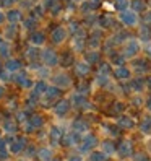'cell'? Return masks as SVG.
I'll list each match as a JSON object with an SVG mask.
<instances>
[{
    "label": "cell",
    "instance_id": "cell-1",
    "mask_svg": "<svg viewBox=\"0 0 151 161\" xmlns=\"http://www.w3.org/2000/svg\"><path fill=\"white\" fill-rule=\"evenodd\" d=\"M140 42L137 39H128L125 44H124V49H122V54H124L125 59H135L138 52H140Z\"/></svg>",
    "mask_w": 151,
    "mask_h": 161
},
{
    "label": "cell",
    "instance_id": "cell-2",
    "mask_svg": "<svg viewBox=\"0 0 151 161\" xmlns=\"http://www.w3.org/2000/svg\"><path fill=\"white\" fill-rule=\"evenodd\" d=\"M119 21L127 28H133L138 25L140 18H138V13H135L133 10H127V12L119 13Z\"/></svg>",
    "mask_w": 151,
    "mask_h": 161
},
{
    "label": "cell",
    "instance_id": "cell-3",
    "mask_svg": "<svg viewBox=\"0 0 151 161\" xmlns=\"http://www.w3.org/2000/svg\"><path fill=\"white\" fill-rule=\"evenodd\" d=\"M41 59L44 60V64L47 67H54V65L59 64V55L54 49H51V47H47V49H44L41 52Z\"/></svg>",
    "mask_w": 151,
    "mask_h": 161
},
{
    "label": "cell",
    "instance_id": "cell-4",
    "mask_svg": "<svg viewBox=\"0 0 151 161\" xmlns=\"http://www.w3.org/2000/svg\"><path fill=\"white\" fill-rule=\"evenodd\" d=\"M98 145V138L94 137L93 134H88V135H84L81 138V143H80V153H88V151H91L94 147Z\"/></svg>",
    "mask_w": 151,
    "mask_h": 161
},
{
    "label": "cell",
    "instance_id": "cell-5",
    "mask_svg": "<svg viewBox=\"0 0 151 161\" xmlns=\"http://www.w3.org/2000/svg\"><path fill=\"white\" fill-rule=\"evenodd\" d=\"M51 80H52L54 86H57L59 90H63V88L72 86V78L68 77L67 73H57V75H54Z\"/></svg>",
    "mask_w": 151,
    "mask_h": 161
},
{
    "label": "cell",
    "instance_id": "cell-6",
    "mask_svg": "<svg viewBox=\"0 0 151 161\" xmlns=\"http://www.w3.org/2000/svg\"><path fill=\"white\" fill-rule=\"evenodd\" d=\"M132 70H133V73L137 75H143L149 70V65H148V60L146 59H133L132 60Z\"/></svg>",
    "mask_w": 151,
    "mask_h": 161
},
{
    "label": "cell",
    "instance_id": "cell-7",
    "mask_svg": "<svg viewBox=\"0 0 151 161\" xmlns=\"http://www.w3.org/2000/svg\"><path fill=\"white\" fill-rule=\"evenodd\" d=\"M117 155L120 158H128L133 155V145H132L130 140H122L120 145L117 147Z\"/></svg>",
    "mask_w": 151,
    "mask_h": 161
},
{
    "label": "cell",
    "instance_id": "cell-8",
    "mask_svg": "<svg viewBox=\"0 0 151 161\" xmlns=\"http://www.w3.org/2000/svg\"><path fill=\"white\" fill-rule=\"evenodd\" d=\"M12 80H13L16 85H20L21 88H31V86H33V81L28 78L26 72H18L16 75H13V77H12Z\"/></svg>",
    "mask_w": 151,
    "mask_h": 161
},
{
    "label": "cell",
    "instance_id": "cell-9",
    "mask_svg": "<svg viewBox=\"0 0 151 161\" xmlns=\"http://www.w3.org/2000/svg\"><path fill=\"white\" fill-rule=\"evenodd\" d=\"M68 111H70V101L68 99H60L54 106V112H55V116H59V117H63Z\"/></svg>",
    "mask_w": 151,
    "mask_h": 161
},
{
    "label": "cell",
    "instance_id": "cell-10",
    "mask_svg": "<svg viewBox=\"0 0 151 161\" xmlns=\"http://www.w3.org/2000/svg\"><path fill=\"white\" fill-rule=\"evenodd\" d=\"M65 37H67V30H65L63 26H57V28L52 31V34H51V39H52V42H55V44H62V42L65 41Z\"/></svg>",
    "mask_w": 151,
    "mask_h": 161
},
{
    "label": "cell",
    "instance_id": "cell-11",
    "mask_svg": "<svg viewBox=\"0 0 151 161\" xmlns=\"http://www.w3.org/2000/svg\"><path fill=\"white\" fill-rule=\"evenodd\" d=\"M63 143L67 147H73V145H78L81 143V134H78V132H70V134H67L63 137Z\"/></svg>",
    "mask_w": 151,
    "mask_h": 161
},
{
    "label": "cell",
    "instance_id": "cell-12",
    "mask_svg": "<svg viewBox=\"0 0 151 161\" xmlns=\"http://www.w3.org/2000/svg\"><path fill=\"white\" fill-rule=\"evenodd\" d=\"M24 147H26V140H24L23 137H18L16 140L12 142V145H10V153H13V155L21 153V151L24 150Z\"/></svg>",
    "mask_w": 151,
    "mask_h": 161
},
{
    "label": "cell",
    "instance_id": "cell-13",
    "mask_svg": "<svg viewBox=\"0 0 151 161\" xmlns=\"http://www.w3.org/2000/svg\"><path fill=\"white\" fill-rule=\"evenodd\" d=\"M114 75H116V78H119V80H130L132 70L128 67H125V65H120V67H116Z\"/></svg>",
    "mask_w": 151,
    "mask_h": 161
},
{
    "label": "cell",
    "instance_id": "cell-14",
    "mask_svg": "<svg viewBox=\"0 0 151 161\" xmlns=\"http://www.w3.org/2000/svg\"><path fill=\"white\" fill-rule=\"evenodd\" d=\"M117 127L119 129H133L135 127V120L132 119V117H128V116H120L119 119H117Z\"/></svg>",
    "mask_w": 151,
    "mask_h": 161
},
{
    "label": "cell",
    "instance_id": "cell-15",
    "mask_svg": "<svg viewBox=\"0 0 151 161\" xmlns=\"http://www.w3.org/2000/svg\"><path fill=\"white\" fill-rule=\"evenodd\" d=\"M89 64L88 62H84V60H80L75 64V72H77L78 77H86V75L89 73Z\"/></svg>",
    "mask_w": 151,
    "mask_h": 161
},
{
    "label": "cell",
    "instance_id": "cell-16",
    "mask_svg": "<svg viewBox=\"0 0 151 161\" xmlns=\"http://www.w3.org/2000/svg\"><path fill=\"white\" fill-rule=\"evenodd\" d=\"M146 8H148L146 0H130V10H133L135 13L145 12Z\"/></svg>",
    "mask_w": 151,
    "mask_h": 161
},
{
    "label": "cell",
    "instance_id": "cell-17",
    "mask_svg": "<svg viewBox=\"0 0 151 161\" xmlns=\"http://www.w3.org/2000/svg\"><path fill=\"white\" fill-rule=\"evenodd\" d=\"M62 138V132L59 127H52L51 132H49V142H51V145L55 147V145H59V142Z\"/></svg>",
    "mask_w": 151,
    "mask_h": 161
},
{
    "label": "cell",
    "instance_id": "cell-18",
    "mask_svg": "<svg viewBox=\"0 0 151 161\" xmlns=\"http://www.w3.org/2000/svg\"><path fill=\"white\" fill-rule=\"evenodd\" d=\"M72 103H73L77 108H84V106H88V99L84 98L83 93H75L73 96H72Z\"/></svg>",
    "mask_w": 151,
    "mask_h": 161
},
{
    "label": "cell",
    "instance_id": "cell-19",
    "mask_svg": "<svg viewBox=\"0 0 151 161\" xmlns=\"http://www.w3.org/2000/svg\"><path fill=\"white\" fill-rule=\"evenodd\" d=\"M20 69H21V62L18 59H10V60H7V64H5V70L10 72V73H16Z\"/></svg>",
    "mask_w": 151,
    "mask_h": 161
},
{
    "label": "cell",
    "instance_id": "cell-20",
    "mask_svg": "<svg viewBox=\"0 0 151 161\" xmlns=\"http://www.w3.org/2000/svg\"><path fill=\"white\" fill-rule=\"evenodd\" d=\"M59 96H60V90L57 86H49L47 91L44 93V99L46 101H54V99H57Z\"/></svg>",
    "mask_w": 151,
    "mask_h": 161
},
{
    "label": "cell",
    "instance_id": "cell-21",
    "mask_svg": "<svg viewBox=\"0 0 151 161\" xmlns=\"http://www.w3.org/2000/svg\"><path fill=\"white\" fill-rule=\"evenodd\" d=\"M146 86V81L143 80V77H137L135 80H132L130 81V90H133V91H143V88Z\"/></svg>",
    "mask_w": 151,
    "mask_h": 161
},
{
    "label": "cell",
    "instance_id": "cell-22",
    "mask_svg": "<svg viewBox=\"0 0 151 161\" xmlns=\"http://www.w3.org/2000/svg\"><path fill=\"white\" fill-rule=\"evenodd\" d=\"M101 151H102V153H104V155H114L116 153V147H114V143H112V142L111 140H104V142H102V143H101Z\"/></svg>",
    "mask_w": 151,
    "mask_h": 161
},
{
    "label": "cell",
    "instance_id": "cell-23",
    "mask_svg": "<svg viewBox=\"0 0 151 161\" xmlns=\"http://www.w3.org/2000/svg\"><path fill=\"white\" fill-rule=\"evenodd\" d=\"M114 10H117L119 13L130 10V0H114Z\"/></svg>",
    "mask_w": 151,
    "mask_h": 161
},
{
    "label": "cell",
    "instance_id": "cell-24",
    "mask_svg": "<svg viewBox=\"0 0 151 161\" xmlns=\"http://www.w3.org/2000/svg\"><path fill=\"white\" fill-rule=\"evenodd\" d=\"M7 21H10V25H16L18 21H21V12L20 10H10L7 13Z\"/></svg>",
    "mask_w": 151,
    "mask_h": 161
},
{
    "label": "cell",
    "instance_id": "cell-25",
    "mask_svg": "<svg viewBox=\"0 0 151 161\" xmlns=\"http://www.w3.org/2000/svg\"><path fill=\"white\" fill-rule=\"evenodd\" d=\"M101 34L99 33H93L91 34V37H89V41H88V44H89V49L91 51H96L98 47H99V44H101Z\"/></svg>",
    "mask_w": 151,
    "mask_h": 161
},
{
    "label": "cell",
    "instance_id": "cell-26",
    "mask_svg": "<svg viewBox=\"0 0 151 161\" xmlns=\"http://www.w3.org/2000/svg\"><path fill=\"white\" fill-rule=\"evenodd\" d=\"M140 39L143 42H149L151 41V28L148 25H143L140 30Z\"/></svg>",
    "mask_w": 151,
    "mask_h": 161
},
{
    "label": "cell",
    "instance_id": "cell-27",
    "mask_svg": "<svg viewBox=\"0 0 151 161\" xmlns=\"http://www.w3.org/2000/svg\"><path fill=\"white\" fill-rule=\"evenodd\" d=\"M47 85L44 83V81H39V83H36L34 85V90H33V96L31 98H36V96H41V94H44L46 91H47Z\"/></svg>",
    "mask_w": 151,
    "mask_h": 161
},
{
    "label": "cell",
    "instance_id": "cell-28",
    "mask_svg": "<svg viewBox=\"0 0 151 161\" xmlns=\"http://www.w3.org/2000/svg\"><path fill=\"white\" fill-rule=\"evenodd\" d=\"M98 3H99V0H86V2L81 3V10L83 12H94Z\"/></svg>",
    "mask_w": 151,
    "mask_h": 161
},
{
    "label": "cell",
    "instance_id": "cell-29",
    "mask_svg": "<svg viewBox=\"0 0 151 161\" xmlns=\"http://www.w3.org/2000/svg\"><path fill=\"white\" fill-rule=\"evenodd\" d=\"M73 130H75V132H78V134L88 132V124H86L84 120L78 119V120H75V122H73Z\"/></svg>",
    "mask_w": 151,
    "mask_h": 161
},
{
    "label": "cell",
    "instance_id": "cell-30",
    "mask_svg": "<svg viewBox=\"0 0 151 161\" xmlns=\"http://www.w3.org/2000/svg\"><path fill=\"white\" fill-rule=\"evenodd\" d=\"M101 57V54L98 51H89L86 52V55H84V62H88V64H96Z\"/></svg>",
    "mask_w": 151,
    "mask_h": 161
},
{
    "label": "cell",
    "instance_id": "cell-31",
    "mask_svg": "<svg viewBox=\"0 0 151 161\" xmlns=\"http://www.w3.org/2000/svg\"><path fill=\"white\" fill-rule=\"evenodd\" d=\"M37 158H39L41 161H51V159H52V151H51V148H41L39 151H37Z\"/></svg>",
    "mask_w": 151,
    "mask_h": 161
},
{
    "label": "cell",
    "instance_id": "cell-32",
    "mask_svg": "<svg viewBox=\"0 0 151 161\" xmlns=\"http://www.w3.org/2000/svg\"><path fill=\"white\" fill-rule=\"evenodd\" d=\"M140 130L143 132V134H151V117H145L143 120H141L140 124Z\"/></svg>",
    "mask_w": 151,
    "mask_h": 161
},
{
    "label": "cell",
    "instance_id": "cell-33",
    "mask_svg": "<svg viewBox=\"0 0 151 161\" xmlns=\"http://www.w3.org/2000/svg\"><path fill=\"white\" fill-rule=\"evenodd\" d=\"M44 41H46V36H44L42 33H33V34H31V42H33V46H41V44H44Z\"/></svg>",
    "mask_w": 151,
    "mask_h": 161
},
{
    "label": "cell",
    "instance_id": "cell-34",
    "mask_svg": "<svg viewBox=\"0 0 151 161\" xmlns=\"http://www.w3.org/2000/svg\"><path fill=\"white\" fill-rule=\"evenodd\" d=\"M83 47H84V36H75L73 37V49L83 51Z\"/></svg>",
    "mask_w": 151,
    "mask_h": 161
},
{
    "label": "cell",
    "instance_id": "cell-35",
    "mask_svg": "<svg viewBox=\"0 0 151 161\" xmlns=\"http://www.w3.org/2000/svg\"><path fill=\"white\" fill-rule=\"evenodd\" d=\"M39 49H37L36 46H33V47H30V49L26 51V57L30 59V60H36V59H39Z\"/></svg>",
    "mask_w": 151,
    "mask_h": 161
},
{
    "label": "cell",
    "instance_id": "cell-36",
    "mask_svg": "<svg viewBox=\"0 0 151 161\" xmlns=\"http://www.w3.org/2000/svg\"><path fill=\"white\" fill-rule=\"evenodd\" d=\"M107 155H104L102 151H91L89 153V161H106Z\"/></svg>",
    "mask_w": 151,
    "mask_h": 161
},
{
    "label": "cell",
    "instance_id": "cell-37",
    "mask_svg": "<svg viewBox=\"0 0 151 161\" xmlns=\"http://www.w3.org/2000/svg\"><path fill=\"white\" fill-rule=\"evenodd\" d=\"M111 73V64L109 62H104L99 65V70H98V75H102V77H109Z\"/></svg>",
    "mask_w": 151,
    "mask_h": 161
},
{
    "label": "cell",
    "instance_id": "cell-38",
    "mask_svg": "<svg viewBox=\"0 0 151 161\" xmlns=\"http://www.w3.org/2000/svg\"><path fill=\"white\" fill-rule=\"evenodd\" d=\"M111 57H112V62H114L117 67H120V65H124V54H117V52H111Z\"/></svg>",
    "mask_w": 151,
    "mask_h": 161
},
{
    "label": "cell",
    "instance_id": "cell-39",
    "mask_svg": "<svg viewBox=\"0 0 151 161\" xmlns=\"http://www.w3.org/2000/svg\"><path fill=\"white\" fill-rule=\"evenodd\" d=\"M99 25H101L102 28H109V26L114 25V20H112L109 15H104V16H101V18H99Z\"/></svg>",
    "mask_w": 151,
    "mask_h": 161
},
{
    "label": "cell",
    "instance_id": "cell-40",
    "mask_svg": "<svg viewBox=\"0 0 151 161\" xmlns=\"http://www.w3.org/2000/svg\"><path fill=\"white\" fill-rule=\"evenodd\" d=\"M3 34H5V37H8V39H12V37H15V36H16V30H15V25H8V26L5 28Z\"/></svg>",
    "mask_w": 151,
    "mask_h": 161
},
{
    "label": "cell",
    "instance_id": "cell-41",
    "mask_svg": "<svg viewBox=\"0 0 151 161\" xmlns=\"http://www.w3.org/2000/svg\"><path fill=\"white\" fill-rule=\"evenodd\" d=\"M102 130L109 132L112 137H116V135L119 134V127H117V125H111V124H104V125H102Z\"/></svg>",
    "mask_w": 151,
    "mask_h": 161
},
{
    "label": "cell",
    "instance_id": "cell-42",
    "mask_svg": "<svg viewBox=\"0 0 151 161\" xmlns=\"http://www.w3.org/2000/svg\"><path fill=\"white\" fill-rule=\"evenodd\" d=\"M30 122L33 124V127H34V129H39V127H42V124H44L42 117H39V116H33V117L30 119Z\"/></svg>",
    "mask_w": 151,
    "mask_h": 161
},
{
    "label": "cell",
    "instance_id": "cell-43",
    "mask_svg": "<svg viewBox=\"0 0 151 161\" xmlns=\"http://www.w3.org/2000/svg\"><path fill=\"white\" fill-rule=\"evenodd\" d=\"M0 55L2 57H8L10 55V46L7 42H0Z\"/></svg>",
    "mask_w": 151,
    "mask_h": 161
},
{
    "label": "cell",
    "instance_id": "cell-44",
    "mask_svg": "<svg viewBox=\"0 0 151 161\" xmlns=\"http://www.w3.org/2000/svg\"><path fill=\"white\" fill-rule=\"evenodd\" d=\"M3 130H5V132H8V134H15V132H16V127H15L13 122H5Z\"/></svg>",
    "mask_w": 151,
    "mask_h": 161
},
{
    "label": "cell",
    "instance_id": "cell-45",
    "mask_svg": "<svg viewBox=\"0 0 151 161\" xmlns=\"http://www.w3.org/2000/svg\"><path fill=\"white\" fill-rule=\"evenodd\" d=\"M125 106H124V103H120V101H116L114 103V106H112V112H124Z\"/></svg>",
    "mask_w": 151,
    "mask_h": 161
},
{
    "label": "cell",
    "instance_id": "cell-46",
    "mask_svg": "<svg viewBox=\"0 0 151 161\" xmlns=\"http://www.w3.org/2000/svg\"><path fill=\"white\" fill-rule=\"evenodd\" d=\"M36 25H37V21L34 20V18H28V20L24 21V28H26V30H33V28H36Z\"/></svg>",
    "mask_w": 151,
    "mask_h": 161
},
{
    "label": "cell",
    "instance_id": "cell-47",
    "mask_svg": "<svg viewBox=\"0 0 151 161\" xmlns=\"http://www.w3.org/2000/svg\"><path fill=\"white\" fill-rule=\"evenodd\" d=\"M133 159H135V161H149V158L146 156V153H137V155L133 156Z\"/></svg>",
    "mask_w": 151,
    "mask_h": 161
},
{
    "label": "cell",
    "instance_id": "cell-48",
    "mask_svg": "<svg viewBox=\"0 0 151 161\" xmlns=\"http://www.w3.org/2000/svg\"><path fill=\"white\" fill-rule=\"evenodd\" d=\"M44 5L47 8H52V7H57V0H44Z\"/></svg>",
    "mask_w": 151,
    "mask_h": 161
},
{
    "label": "cell",
    "instance_id": "cell-49",
    "mask_svg": "<svg viewBox=\"0 0 151 161\" xmlns=\"http://www.w3.org/2000/svg\"><path fill=\"white\" fill-rule=\"evenodd\" d=\"M143 21H145V25H149V23H151V10L145 13V16H143Z\"/></svg>",
    "mask_w": 151,
    "mask_h": 161
},
{
    "label": "cell",
    "instance_id": "cell-50",
    "mask_svg": "<svg viewBox=\"0 0 151 161\" xmlns=\"http://www.w3.org/2000/svg\"><path fill=\"white\" fill-rule=\"evenodd\" d=\"M34 151H36V150H34V147H31V145H30V147L26 148V155H28V156H33V155H34Z\"/></svg>",
    "mask_w": 151,
    "mask_h": 161
},
{
    "label": "cell",
    "instance_id": "cell-51",
    "mask_svg": "<svg viewBox=\"0 0 151 161\" xmlns=\"http://www.w3.org/2000/svg\"><path fill=\"white\" fill-rule=\"evenodd\" d=\"M5 20H7V13H3L2 10H0V25H3Z\"/></svg>",
    "mask_w": 151,
    "mask_h": 161
},
{
    "label": "cell",
    "instance_id": "cell-52",
    "mask_svg": "<svg viewBox=\"0 0 151 161\" xmlns=\"http://www.w3.org/2000/svg\"><path fill=\"white\" fill-rule=\"evenodd\" d=\"M7 156H8V155H7V150H5V148L0 150V159H7Z\"/></svg>",
    "mask_w": 151,
    "mask_h": 161
},
{
    "label": "cell",
    "instance_id": "cell-53",
    "mask_svg": "<svg viewBox=\"0 0 151 161\" xmlns=\"http://www.w3.org/2000/svg\"><path fill=\"white\" fill-rule=\"evenodd\" d=\"M68 161H83V159H81V156L75 155V156H70V158H68Z\"/></svg>",
    "mask_w": 151,
    "mask_h": 161
},
{
    "label": "cell",
    "instance_id": "cell-54",
    "mask_svg": "<svg viewBox=\"0 0 151 161\" xmlns=\"http://www.w3.org/2000/svg\"><path fill=\"white\" fill-rule=\"evenodd\" d=\"M146 86H148V88H149V90H151V77H149V78H148V80H146Z\"/></svg>",
    "mask_w": 151,
    "mask_h": 161
},
{
    "label": "cell",
    "instance_id": "cell-55",
    "mask_svg": "<svg viewBox=\"0 0 151 161\" xmlns=\"http://www.w3.org/2000/svg\"><path fill=\"white\" fill-rule=\"evenodd\" d=\"M146 108H148V111L151 112V99H148V103H146Z\"/></svg>",
    "mask_w": 151,
    "mask_h": 161
},
{
    "label": "cell",
    "instance_id": "cell-56",
    "mask_svg": "<svg viewBox=\"0 0 151 161\" xmlns=\"http://www.w3.org/2000/svg\"><path fill=\"white\" fill-rule=\"evenodd\" d=\"M3 93H5V88H3V86H0V96H2Z\"/></svg>",
    "mask_w": 151,
    "mask_h": 161
},
{
    "label": "cell",
    "instance_id": "cell-57",
    "mask_svg": "<svg viewBox=\"0 0 151 161\" xmlns=\"http://www.w3.org/2000/svg\"><path fill=\"white\" fill-rule=\"evenodd\" d=\"M75 2H80V3H83V2H86V0H75Z\"/></svg>",
    "mask_w": 151,
    "mask_h": 161
},
{
    "label": "cell",
    "instance_id": "cell-58",
    "mask_svg": "<svg viewBox=\"0 0 151 161\" xmlns=\"http://www.w3.org/2000/svg\"><path fill=\"white\" fill-rule=\"evenodd\" d=\"M51 161H60V159H51Z\"/></svg>",
    "mask_w": 151,
    "mask_h": 161
},
{
    "label": "cell",
    "instance_id": "cell-59",
    "mask_svg": "<svg viewBox=\"0 0 151 161\" xmlns=\"http://www.w3.org/2000/svg\"><path fill=\"white\" fill-rule=\"evenodd\" d=\"M149 7H151V0H149Z\"/></svg>",
    "mask_w": 151,
    "mask_h": 161
}]
</instances>
